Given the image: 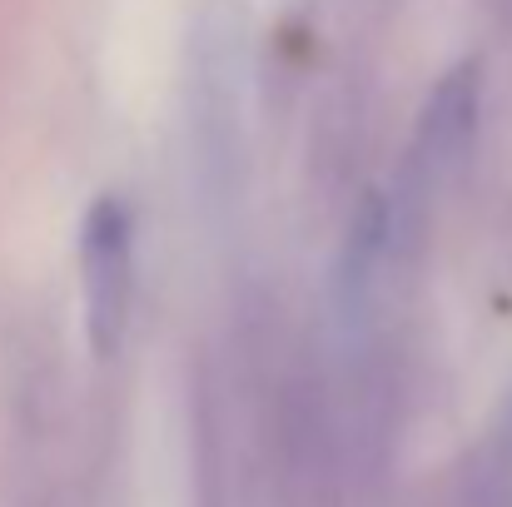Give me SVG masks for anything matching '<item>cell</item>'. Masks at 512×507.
I'll return each instance as SVG.
<instances>
[{
	"label": "cell",
	"mask_w": 512,
	"mask_h": 507,
	"mask_svg": "<svg viewBox=\"0 0 512 507\" xmlns=\"http://www.w3.org/2000/svg\"><path fill=\"white\" fill-rule=\"evenodd\" d=\"M254 0H194L189 10V130L209 174H224L244 125Z\"/></svg>",
	"instance_id": "obj_1"
},
{
	"label": "cell",
	"mask_w": 512,
	"mask_h": 507,
	"mask_svg": "<svg viewBox=\"0 0 512 507\" xmlns=\"http://www.w3.org/2000/svg\"><path fill=\"white\" fill-rule=\"evenodd\" d=\"M135 299V214L120 194H100L80 219V309L85 338L110 358L130 329Z\"/></svg>",
	"instance_id": "obj_2"
},
{
	"label": "cell",
	"mask_w": 512,
	"mask_h": 507,
	"mask_svg": "<svg viewBox=\"0 0 512 507\" xmlns=\"http://www.w3.org/2000/svg\"><path fill=\"white\" fill-rule=\"evenodd\" d=\"M473 125H478V65H458L438 80V90L423 110L418 145H413L418 179H438L448 165H458L473 140Z\"/></svg>",
	"instance_id": "obj_3"
}]
</instances>
